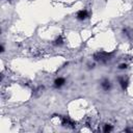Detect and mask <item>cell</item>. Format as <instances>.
I'll list each match as a JSON object with an SVG mask.
<instances>
[{
    "instance_id": "1",
    "label": "cell",
    "mask_w": 133,
    "mask_h": 133,
    "mask_svg": "<svg viewBox=\"0 0 133 133\" xmlns=\"http://www.w3.org/2000/svg\"><path fill=\"white\" fill-rule=\"evenodd\" d=\"M109 56H110V54H108V53H106V52H97V53L94 54L95 60L101 61V62H105V61L109 60V59H110Z\"/></svg>"
},
{
    "instance_id": "2",
    "label": "cell",
    "mask_w": 133,
    "mask_h": 133,
    "mask_svg": "<svg viewBox=\"0 0 133 133\" xmlns=\"http://www.w3.org/2000/svg\"><path fill=\"white\" fill-rule=\"evenodd\" d=\"M61 124L62 126L64 127H69V128H75V123L69 117V116H63L62 117V121H61Z\"/></svg>"
},
{
    "instance_id": "3",
    "label": "cell",
    "mask_w": 133,
    "mask_h": 133,
    "mask_svg": "<svg viewBox=\"0 0 133 133\" xmlns=\"http://www.w3.org/2000/svg\"><path fill=\"white\" fill-rule=\"evenodd\" d=\"M76 17H77L78 20L83 21V20H85V19L88 17V12H87V10H85V9H81V10H79V11L77 12Z\"/></svg>"
},
{
    "instance_id": "4",
    "label": "cell",
    "mask_w": 133,
    "mask_h": 133,
    "mask_svg": "<svg viewBox=\"0 0 133 133\" xmlns=\"http://www.w3.org/2000/svg\"><path fill=\"white\" fill-rule=\"evenodd\" d=\"M64 83H65V79L62 78V77H58V78H56L55 81H54V86H55V87H61Z\"/></svg>"
},
{
    "instance_id": "5",
    "label": "cell",
    "mask_w": 133,
    "mask_h": 133,
    "mask_svg": "<svg viewBox=\"0 0 133 133\" xmlns=\"http://www.w3.org/2000/svg\"><path fill=\"white\" fill-rule=\"evenodd\" d=\"M101 86H102V88L104 89V90H109L110 89V87H111V83H110V81L108 80V79H104L102 82H101Z\"/></svg>"
},
{
    "instance_id": "6",
    "label": "cell",
    "mask_w": 133,
    "mask_h": 133,
    "mask_svg": "<svg viewBox=\"0 0 133 133\" xmlns=\"http://www.w3.org/2000/svg\"><path fill=\"white\" fill-rule=\"evenodd\" d=\"M119 84H121V86H122L123 89H126L127 86H128V79L125 78V77L119 78Z\"/></svg>"
},
{
    "instance_id": "7",
    "label": "cell",
    "mask_w": 133,
    "mask_h": 133,
    "mask_svg": "<svg viewBox=\"0 0 133 133\" xmlns=\"http://www.w3.org/2000/svg\"><path fill=\"white\" fill-rule=\"evenodd\" d=\"M55 46H60V45H62L63 44V39H62V36L60 35V36H58L55 41H54V43H53Z\"/></svg>"
},
{
    "instance_id": "8",
    "label": "cell",
    "mask_w": 133,
    "mask_h": 133,
    "mask_svg": "<svg viewBox=\"0 0 133 133\" xmlns=\"http://www.w3.org/2000/svg\"><path fill=\"white\" fill-rule=\"evenodd\" d=\"M112 126L111 125H109V124H106V125H104V128H103V131L104 132H110V131H112Z\"/></svg>"
},
{
    "instance_id": "9",
    "label": "cell",
    "mask_w": 133,
    "mask_h": 133,
    "mask_svg": "<svg viewBox=\"0 0 133 133\" xmlns=\"http://www.w3.org/2000/svg\"><path fill=\"white\" fill-rule=\"evenodd\" d=\"M118 69L119 70H124V69H127V63H121L118 65Z\"/></svg>"
}]
</instances>
